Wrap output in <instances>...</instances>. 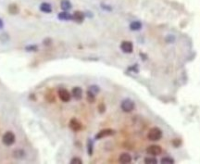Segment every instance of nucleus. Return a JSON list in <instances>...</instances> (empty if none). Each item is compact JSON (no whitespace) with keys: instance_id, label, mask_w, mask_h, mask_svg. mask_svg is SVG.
<instances>
[{"instance_id":"f257e3e1","label":"nucleus","mask_w":200,"mask_h":164,"mask_svg":"<svg viewBox=\"0 0 200 164\" xmlns=\"http://www.w3.org/2000/svg\"><path fill=\"white\" fill-rule=\"evenodd\" d=\"M15 140H16V137H15V135L13 132H6L4 134V136L2 137V142L5 146H12L14 143H15Z\"/></svg>"},{"instance_id":"f03ea898","label":"nucleus","mask_w":200,"mask_h":164,"mask_svg":"<svg viewBox=\"0 0 200 164\" xmlns=\"http://www.w3.org/2000/svg\"><path fill=\"white\" fill-rule=\"evenodd\" d=\"M148 137L151 141H158L162 137V131L159 128L154 127V128L149 130Z\"/></svg>"},{"instance_id":"7ed1b4c3","label":"nucleus","mask_w":200,"mask_h":164,"mask_svg":"<svg viewBox=\"0 0 200 164\" xmlns=\"http://www.w3.org/2000/svg\"><path fill=\"white\" fill-rule=\"evenodd\" d=\"M121 108L124 112H131L134 109V102L130 98H126L124 100H122L121 104Z\"/></svg>"},{"instance_id":"20e7f679","label":"nucleus","mask_w":200,"mask_h":164,"mask_svg":"<svg viewBox=\"0 0 200 164\" xmlns=\"http://www.w3.org/2000/svg\"><path fill=\"white\" fill-rule=\"evenodd\" d=\"M58 97L63 102H69L71 100V98H72V96H71L70 92L68 90L64 89V88L59 89L58 92Z\"/></svg>"},{"instance_id":"39448f33","label":"nucleus","mask_w":200,"mask_h":164,"mask_svg":"<svg viewBox=\"0 0 200 164\" xmlns=\"http://www.w3.org/2000/svg\"><path fill=\"white\" fill-rule=\"evenodd\" d=\"M147 152L149 155H152V156H158V155L161 154L162 148H161V147H159L158 145H152V146H150V147H148Z\"/></svg>"},{"instance_id":"423d86ee","label":"nucleus","mask_w":200,"mask_h":164,"mask_svg":"<svg viewBox=\"0 0 200 164\" xmlns=\"http://www.w3.org/2000/svg\"><path fill=\"white\" fill-rule=\"evenodd\" d=\"M121 49L122 50V52L127 53V54H130L133 50V45L130 41H123L121 44Z\"/></svg>"},{"instance_id":"0eeeda50","label":"nucleus","mask_w":200,"mask_h":164,"mask_svg":"<svg viewBox=\"0 0 200 164\" xmlns=\"http://www.w3.org/2000/svg\"><path fill=\"white\" fill-rule=\"evenodd\" d=\"M115 134V131L112 130V129H104L102 131H100L99 133L96 136V139H101V138H104V137H110V136H113Z\"/></svg>"},{"instance_id":"6e6552de","label":"nucleus","mask_w":200,"mask_h":164,"mask_svg":"<svg viewBox=\"0 0 200 164\" xmlns=\"http://www.w3.org/2000/svg\"><path fill=\"white\" fill-rule=\"evenodd\" d=\"M84 18H85V15L83 12L80 11V10H77L75 11L74 13L72 14V21H74L78 23H82L83 21H84Z\"/></svg>"},{"instance_id":"1a4fd4ad","label":"nucleus","mask_w":200,"mask_h":164,"mask_svg":"<svg viewBox=\"0 0 200 164\" xmlns=\"http://www.w3.org/2000/svg\"><path fill=\"white\" fill-rule=\"evenodd\" d=\"M69 126L72 131H75V132H78V131H80L82 129V123L76 119H72L70 121Z\"/></svg>"},{"instance_id":"9d476101","label":"nucleus","mask_w":200,"mask_h":164,"mask_svg":"<svg viewBox=\"0 0 200 164\" xmlns=\"http://www.w3.org/2000/svg\"><path fill=\"white\" fill-rule=\"evenodd\" d=\"M72 97H74L76 100H80L82 98V89L81 87L76 86L74 88H72Z\"/></svg>"},{"instance_id":"9b49d317","label":"nucleus","mask_w":200,"mask_h":164,"mask_svg":"<svg viewBox=\"0 0 200 164\" xmlns=\"http://www.w3.org/2000/svg\"><path fill=\"white\" fill-rule=\"evenodd\" d=\"M58 18L60 21H72V15L70 14L68 11H64V10L62 12L58 13Z\"/></svg>"},{"instance_id":"f8f14e48","label":"nucleus","mask_w":200,"mask_h":164,"mask_svg":"<svg viewBox=\"0 0 200 164\" xmlns=\"http://www.w3.org/2000/svg\"><path fill=\"white\" fill-rule=\"evenodd\" d=\"M119 162L122 164L130 163L132 162V157L129 153H122L119 158Z\"/></svg>"},{"instance_id":"ddd939ff","label":"nucleus","mask_w":200,"mask_h":164,"mask_svg":"<svg viewBox=\"0 0 200 164\" xmlns=\"http://www.w3.org/2000/svg\"><path fill=\"white\" fill-rule=\"evenodd\" d=\"M40 10L44 13H51L52 12V6L48 2H44L40 5Z\"/></svg>"},{"instance_id":"4468645a","label":"nucleus","mask_w":200,"mask_h":164,"mask_svg":"<svg viewBox=\"0 0 200 164\" xmlns=\"http://www.w3.org/2000/svg\"><path fill=\"white\" fill-rule=\"evenodd\" d=\"M60 7L64 11H69L70 9H72V3H71L70 0H61V2H60Z\"/></svg>"},{"instance_id":"2eb2a0df","label":"nucleus","mask_w":200,"mask_h":164,"mask_svg":"<svg viewBox=\"0 0 200 164\" xmlns=\"http://www.w3.org/2000/svg\"><path fill=\"white\" fill-rule=\"evenodd\" d=\"M19 11H20V9H19L18 6L16 4H10L8 6V12L11 15H16V14L19 13Z\"/></svg>"},{"instance_id":"dca6fc26","label":"nucleus","mask_w":200,"mask_h":164,"mask_svg":"<svg viewBox=\"0 0 200 164\" xmlns=\"http://www.w3.org/2000/svg\"><path fill=\"white\" fill-rule=\"evenodd\" d=\"M13 156L14 158L18 159V160H21V159H23L25 156V152L22 150V149H16L14 152H13Z\"/></svg>"},{"instance_id":"f3484780","label":"nucleus","mask_w":200,"mask_h":164,"mask_svg":"<svg viewBox=\"0 0 200 164\" xmlns=\"http://www.w3.org/2000/svg\"><path fill=\"white\" fill-rule=\"evenodd\" d=\"M142 28V23L138 21H135V22H132L131 24H130V29L132 30V31H138Z\"/></svg>"},{"instance_id":"a211bd4d","label":"nucleus","mask_w":200,"mask_h":164,"mask_svg":"<svg viewBox=\"0 0 200 164\" xmlns=\"http://www.w3.org/2000/svg\"><path fill=\"white\" fill-rule=\"evenodd\" d=\"M87 100L90 103H94L96 101V94L91 92L90 90L87 91Z\"/></svg>"},{"instance_id":"6ab92c4d","label":"nucleus","mask_w":200,"mask_h":164,"mask_svg":"<svg viewBox=\"0 0 200 164\" xmlns=\"http://www.w3.org/2000/svg\"><path fill=\"white\" fill-rule=\"evenodd\" d=\"M93 147H94V144H93V141L91 139L88 140V143H87V152L88 154L91 156L93 154Z\"/></svg>"},{"instance_id":"aec40b11","label":"nucleus","mask_w":200,"mask_h":164,"mask_svg":"<svg viewBox=\"0 0 200 164\" xmlns=\"http://www.w3.org/2000/svg\"><path fill=\"white\" fill-rule=\"evenodd\" d=\"M145 163L148 164H157L158 163V160L154 157H148L145 159Z\"/></svg>"},{"instance_id":"412c9836","label":"nucleus","mask_w":200,"mask_h":164,"mask_svg":"<svg viewBox=\"0 0 200 164\" xmlns=\"http://www.w3.org/2000/svg\"><path fill=\"white\" fill-rule=\"evenodd\" d=\"M161 163H165V164H172L174 163V160L172 159V158H169V157H165V158H162L161 159Z\"/></svg>"},{"instance_id":"4be33fe9","label":"nucleus","mask_w":200,"mask_h":164,"mask_svg":"<svg viewBox=\"0 0 200 164\" xmlns=\"http://www.w3.org/2000/svg\"><path fill=\"white\" fill-rule=\"evenodd\" d=\"M88 90H90L91 92H93L94 94H98V92H99V87L98 86H97V85H91L90 87H89V89Z\"/></svg>"},{"instance_id":"5701e85b","label":"nucleus","mask_w":200,"mask_h":164,"mask_svg":"<svg viewBox=\"0 0 200 164\" xmlns=\"http://www.w3.org/2000/svg\"><path fill=\"white\" fill-rule=\"evenodd\" d=\"M71 163L72 164H82V161L80 158H73V159L71 161Z\"/></svg>"},{"instance_id":"b1692460","label":"nucleus","mask_w":200,"mask_h":164,"mask_svg":"<svg viewBox=\"0 0 200 164\" xmlns=\"http://www.w3.org/2000/svg\"><path fill=\"white\" fill-rule=\"evenodd\" d=\"M172 144L174 145L175 147H179L181 145V140L180 139H175L172 141Z\"/></svg>"},{"instance_id":"393cba45","label":"nucleus","mask_w":200,"mask_h":164,"mask_svg":"<svg viewBox=\"0 0 200 164\" xmlns=\"http://www.w3.org/2000/svg\"><path fill=\"white\" fill-rule=\"evenodd\" d=\"M47 99H48L49 102H53V101H54V97H53V95H47Z\"/></svg>"},{"instance_id":"a878e982","label":"nucleus","mask_w":200,"mask_h":164,"mask_svg":"<svg viewBox=\"0 0 200 164\" xmlns=\"http://www.w3.org/2000/svg\"><path fill=\"white\" fill-rule=\"evenodd\" d=\"M105 109H106V108H105V105L101 103V104L99 105L100 112H101V113H102V112H104V111H105Z\"/></svg>"},{"instance_id":"bb28decb","label":"nucleus","mask_w":200,"mask_h":164,"mask_svg":"<svg viewBox=\"0 0 200 164\" xmlns=\"http://www.w3.org/2000/svg\"><path fill=\"white\" fill-rule=\"evenodd\" d=\"M4 28V22L2 19H0V30H2Z\"/></svg>"}]
</instances>
